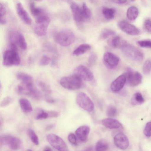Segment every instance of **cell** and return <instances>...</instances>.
<instances>
[{"mask_svg": "<svg viewBox=\"0 0 151 151\" xmlns=\"http://www.w3.org/2000/svg\"><path fill=\"white\" fill-rule=\"evenodd\" d=\"M3 59V64L4 66H17L19 65L20 58L15 43H11L9 48L4 51Z\"/></svg>", "mask_w": 151, "mask_h": 151, "instance_id": "cell-1", "label": "cell"}, {"mask_svg": "<svg viewBox=\"0 0 151 151\" xmlns=\"http://www.w3.org/2000/svg\"><path fill=\"white\" fill-rule=\"evenodd\" d=\"M123 53L129 58L136 61L140 62L143 58L142 53L137 48L124 41L120 47Z\"/></svg>", "mask_w": 151, "mask_h": 151, "instance_id": "cell-2", "label": "cell"}, {"mask_svg": "<svg viewBox=\"0 0 151 151\" xmlns=\"http://www.w3.org/2000/svg\"><path fill=\"white\" fill-rule=\"evenodd\" d=\"M17 91L20 94L28 95L36 100L40 99L42 96L40 92L34 87L33 82H22L17 87Z\"/></svg>", "mask_w": 151, "mask_h": 151, "instance_id": "cell-3", "label": "cell"}, {"mask_svg": "<svg viewBox=\"0 0 151 151\" xmlns=\"http://www.w3.org/2000/svg\"><path fill=\"white\" fill-rule=\"evenodd\" d=\"M50 19L45 13L36 18L34 31L39 36H43L46 34Z\"/></svg>", "mask_w": 151, "mask_h": 151, "instance_id": "cell-4", "label": "cell"}, {"mask_svg": "<svg viewBox=\"0 0 151 151\" xmlns=\"http://www.w3.org/2000/svg\"><path fill=\"white\" fill-rule=\"evenodd\" d=\"M75 36L73 33L68 29H64L58 32L55 36L56 41L64 47L68 46L74 41Z\"/></svg>", "mask_w": 151, "mask_h": 151, "instance_id": "cell-5", "label": "cell"}, {"mask_svg": "<svg viewBox=\"0 0 151 151\" xmlns=\"http://www.w3.org/2000/svg\"><path fill=\"white\" fill-rule=\"evenodd\" d=\"M60 84L66 89L75 90L81 87L82 83L81 79L74 75L62 78L60 81Z\"/></svg>", "mask_w": 151, "mask_h": 151, "instance_id": "cell-6", "label": "cell"}, {"mask_svg": "<svg viewBox=\"0 0 151 151\" xmlns=\"http://www.w3.org/2000/svg\"><path fill=\"white\" fill-rule=\"evenodd\" d=\"M47 140L53 148L58 151H67V145L64 141L59 136L54 134H48Z\"/></svg>", "mask_w": 151, "mask_h": 151, "instance_id": "cell-7", "label": "cell"}, {"mask_svg": "<svg viewBox=\"0 0 151 151\" xmlns=\"http://www.w3.org/2000/svg\"><path fill=\"white\" fill-rule=\"evenodd\" d=\"M76 101L81 108L88 112H91L93 109V104L90 98L85 93L81 92L77 95Z\"/></svg>", "mask_w": 151, "mask_h": 151, "instance_id": "cell-8", "label": "cell"}, {"mask_svg": "<svg viewBox=\"0 0 151 151\" xmlns=\"http://www.w3.org/2000/svg\"><path fill=\"white\" fill-rule=\"evenodd\" d=\"M128 84L131 86H136L140 84L142 81L141 74L137 71H134L129 68L127 69L124 73Z\"/></svg>", "mask_w": 151, "mask_h": 151, "instance_id": "cell-9", "label": "cell"}, {"mask_svg": "<svg viewBox=\"0 0 151 151\" xmlns=\"http://www.w3.org/2000/svg\"><path fill=\"white\" fill-rule=\"evenodd\" d=\"M74 75L81 80L86 81H91L93 77V75L90 70L83 65H80L76 67L74 71Z\"/></svg>", "mask_w": 151, "mask_h": 151, "instance_id": "cell-10", "label": "cell"}, {"mask_svg": "<svg viewBox=\"0 0 151 151\" xmlns=\"http://www.w3.org/2000/svg\"><path fill=\"white\" fill-rule=\"evenodd\" d=\"M118 27L126 34L136 36L139 35L140 30L133 24L125 21H121L117 24Z\"/></svg>", "mask_w": 151, "mask_h": 151, "instance_id": "cell-11", "label": "cell"}, {"mask_svg": "<svg viewBox=\"0 0 151 151\" xmlns=\"http://www.w3.org/2000/svg\"><path fill=\"white\" fill-rule=\"evenodd\" d=\"M0 142L8 145L13 150L18 149L21 144L20 140L18 138L10 135H5L0 137Z\"/></svg>", "mask_w": 151, "mask_h": 151, "instance_id": "cell-12", "label": "cell"}, {"mask_svg": "<svg viewBox=\"0 0 151 151\" xmlns=\"http://www.w3.org/2000/svg\"><path fill=\"white\" fill-rule=\"evenodd\" d=\"M103 60L107 68L109 69H113L118 65L119 62V59L117 56L113 53L107 52L104 54Z\"/></svg>", "mask_w": 151, "mask_h": 151, "instance_id": "cell-13", "label": "cell"}, {"mask_svg": "<svg viewBox=\"0 0 151 151\" xmlns=\"http://www.w3.org/2000/svg\"><path fill=\"white\" fill-rule=\"evenodd\" d=\"M115 145L118 148L122 149H126L129 145V141L127 137L122 133L116 134L114 137Z\"/></svg>", "mask_w": 151, "mask_h": 151, "instance_id": "cell-14", "label": "cell"}, {"mask_svg": "<svg viewBox=\"0 0 151 151\" xmlns=\"http://www.w3.org/2000/svg\"><path fill=\"white\" fill-rule=\"evenodd\" d=\"M69 3L74 19L77 23H81L84 21L82 14L81 8L74 1H70Z\"/></svg>", "mask_w": 151, "mask_h": 151, "instance_id": "cell-15", "label": "cell"}, {"mask_svg": "<svg viewBox=\"0 0 151 151\" xmlns=\"http://www.w3.org/2000/svg\"><path fill=\"white\" fill-rule=\"evenodd\" d=\"M16 9L18 16L22 21L27 24H31L32 22L31 19L21 3L19 2L17 4Z\"/></svg>", "mask_w": 151, "mask_h": 151, "instance_id": "cell-16", "label": "cell"}, {"mask_svg": "<svg viewBox=\"0 0 151 151\" xmlns=\"http://www.w3.org/2000/svg\"><path fill=\"white\" fill-rule=\"evenodd\" d=\"M126 81V76L123 74L118 77L111 83V89L114 92L120 91L124 87Z\"/></svg>", "mask_w": 151, "mask_h": 151, "instance_id": "cell-17", "label": "cell"}, {"mask_svg": "<svg viewBox=\"0 0 151 151\" xmlns=\"http://www.w3.org/2000/svg\"><path fill=\"white\" fill-rule=\"evenodd\" d=\"M90 131L89 127L83 125L79 127L76 130L75 133L78 139L81 141L84 142L87 139Z\"/></svg>", "mask_w": 151, "mask_h": 151, "instance_id": "cell-18", "label": "cell"}, {"mask_svg": "<svg viewBox=\"0 0 151 151\" xmlns=\"http://www.w3.org/2000/svg\"><path fill=\"white\" fill-rule=\"evenodd\" d=\"M101 123L104 126L110 129H117L122 127L121 124L119 121L111 118L103 119Z\"/></svg>", "mask_w": 151, "mask_h": 151, "instance_id": "cell-19", "label": "cell"}, {"mask_svg": "<svg viewBox=\"0 0 151 151\" xmlns=\"http://www.w3.org/2000/svg\"><path fill=\"white\" fill-rule=\"evenodd\" d=\"M14 38H13L18 44L20 48L23 50H26L27 48V44L23 35L21 33H15L14 34Z\"/></svg>", "mask_w": 151, "mask_h": 151, "instance_id": "cell-20", "label": "cell"}, {"mask_svg": "<svg viewBox=\"0 0 151 151\" xmlns=\"http://www.w3.org/2000/svg\"><path fill=\"white\" fill-rule=\"evenodd\" d=\"M20 107L23 111L25 113H29L33 110L32 106L29 101L25 98L21 99L19 100Z\"/></svg>", "mask_w": 151, "mask_h": 151, "instance_id": "cell-21", "label": "cell"}, {"mask_svg": "<svg viewBox=\"0 0 151 151\" xmlns=\"http://www.w3.org/2000/svg\"><path fill=\"white\" fill-rule=\"evenodd\" d=\"M120 37L114 36L110 38L108 41L107 43L110 47L113 48L120 47L123 42Z\"/></svg>", "mask_w": 151, "mask_h": 151, "instance_id": "cell-22", "label": "cell"}, {"mask_svg": "<svg viewBox=\"0 0 151 151\" xmlns=\"http://www.w3.org/2000/svg\"><path fill=\"white\" fill-rule=\"evenodd\" d=\"M127 17L128 19L131 21L135 20L139 14V10L134 6H131L128 8L127 12Z\"/></svg>", "mask_w": 151, "mask_h": 151, "instance_id": "cell-23", "label": "cell"}, {"mask_svg": "<svg viewBox=\"0 0 151 151\" xmlns=\"http://www.w3.org/2000/svg\"><path fill=\"white\" fill-rule=\"evenodd\" d=\"M91 48V46L87 44H83L80 45L73 52V54L76 56L82 55Z\"/></svg>", "mask_w": 151, "mask_h": 151, "instance_id": "cell-24", "label": "cell"}, {"mask_svg": "<svg viewBox=\"0 0 151 151\" xmlns=\"http://www.w3.org/2000/svg\"><path fill=\"white\" fill-rule=\"evenodd\" d=\"M29 6L32 14L36 18L45 13L42 9L36 7L34 2L30 3Z\"/></svg>", "mask_w": 151, "mask_h": 151, "instance_id": "cell-25", "label": "cell"}, {"mask_svg": "<svg viewBox=\"0 0 151 151\" xmlns=\"http://www.w3.org/2000/svg\"><path fill=\"white\" fill-rule=\"evenodd\" d=\"M95 149V151H109V146L106 141L100 140L96 143Z\"/></svg>", "mask_w": 151, "mask_h": 151, "instance_id": "cell-26", "label": "cell"}, {"mask_svg": "<svg viewBox=\"0 0 151 151\" xmlns=\"http://www.w3.org/2000/svg\"><path fill=\"white\" fill-rule=\"evenodd\" d=\"M115 9L112 8L104 7L102 10V13L104 17L106 19L110 20L114 17Z\"/></svg>", "mask_w": 151, "mask_h": 151, "instance_id": "cell-27", "label": "cell"}, {"mask_svg": "<svg viewBox=\"0 0 151 151\" xmlns=\"http://www.w3.org/2000/svg\"><path fill=\"white\" fill-rule=\"evenodd\" d=\"M81 8L82 14L84 21L89 19L91 16V13L86 3H83Z\"/></svg>", "mask_w": 151, "mask_h": 151, "instance_id": "cell-28", "label": "cell"}, {"mask_svg": "<svg viewBox=\"0 0 151 151\" xmlns=\"http://www.w3.org/2000/svg\"><path fill=\"white\" fill-rule=\"evenodd\" d=\"M17 78L22 82H33V78L30 75L23 72L18 73L16 75Z\"/></svg>", "mask_w": 151, "mask_h": 151, "instance_id": "cell-29", "label": "cell"}, {"mask_svg": "<svg viewBox=\"0 0 151 151\" xmlns=\"http://www.w3.org/2000/svg\"><path fill=\"white\" fill-rule=\"evenodd\" d=\"M132 103L133 105H140L145 102V99L142 94L137 92L134 94L132 99Z\"/></svg>", "mask_w": 151, "mask_h": 151, "instance_id": "cell-30", "label": "cell"}, {"mask_svg": "<svg viewBox=\"0 0 151 151\" xmlns=\"http://www.w3.org/2000/svg\"><path fill=\"white\" fill-rule=\"evenodd\" d=\"M115 32L113 30L108 29H105L102 31L99 38L101 40H105L115 35Z\"/></svg>", "mask_w": 151, "mask_h": 151, "instance_id": "cell-31", "label": "cell"}, {"mask_svg": "<svg viewBox=\"0 0 151 151\" xmlns=\"http://www.w3.org/2000/svg\"><path fill=\"white\" fill-rule=\"evenodd\" d=\"M28 133L32 142L35 145H38L39 144V139L34 131L32 129H29L28 131Z\"/></svg>", "mask_w": 151, "mask_h": 151, "instance_id": "cell-32", "label": "cell"}, {"mask_svg": "<svg viewBox=\"0 0 151 151\" xmlns=\"http://www.w3.org/2000/svg\"><path fill=\"white\" fill-rule=\"evenodd\" d=\"M117 110L116 108L114 106L110 105L107 108L106 114L110 117L115 116L117 114Z\"/></svg>", "mask_w": 151, "mask_h": 151, "instance_id": "cell-33", "label": "cell"}, {"mask_svg": "<svg viewBox=\"0 0 151 151\" xmlns=\"http://www.w3.org/2000/svg\"><path fill=\"white\" fill-rule=\"evenodd\" d=\"M151 69V63L150 59H148L145 62L143 67V71L145 74H148L150 72Z\"/></svg>", "mask_w": 151, "mask_h": 151, "instance_id": "cell-34", "label": "cell"}, {"mask_svg": "<svg viewBox=\"0 0 151 151\" xmlns=\"http://www.w3.org/2000/svg\"><path fill=\"white\" fill-rule=\"evenodd\" d=\"M137 44L142 47L150 48L151 47V41L149 40H139L137 42Z\"/></svg>", "mask_w": 151, "mask_h": 151, "instance_id": "cell-35", "label": "cell"}, {"mask_svg": "<svg viewBox=\"0 0 151 151\" xmlns=\"http://www.w3.org/2000/svg\"><path fill=\"white\" fill-rule=\"evenodd\" d=\"M38 84L42 90L45 93V94H49L51 93V89L46 83L40 81Z\"/></svg>", "mask_w": 151, "mask_h": 151, "instance_id": "cell-36", "label": "cell"}, {"mask_svg": "<svg viewBox=\"0 0 151 151\" xmlns=\"http://www.w3.org/2000/svg\"><path fill=\"white\" fill-rule=\"evenodd\" d=\"M48 118V115L46 111L40 109L36 116V119L40 120L46 119Z\"/></svg>", "mask_w": 151, "mask_h": 151, "instance_id": "cell-37", "label": "cell"}, {"mask_svg": "<svg viewBox=\"0 0 151 151\" xmlns=\"http://www.w3.org/2000/svg\"><path fill=\"white\" fill-rule=\"evenodd\" d=\"M50 61V58L47 55H44L40 59L39 63L41 65L45 66L48 64Z\"/></svg>", "mask_w": 151, "mask_h": 151, "instance_id": "cell-38", "label": "cell"}, {"mask_svg": "<svg viewBox=\"0 0 151 151\" xmlns=\"http://www.w3.org/2000/svg\"><path fill=\"white\" fill-rule=\"evenodd\" d=\"M151 122H148L146 124L144 130V133L147 137H150L151 135Z\"/></svg>", "mask_w": 151, "mask_h": 151, "instance_id": "cell-39", "label": "cell"}, {"mask_svg": "<svg viewBox=\"0 0 151 151\" xmlns=\"http://www.w3.org/2000/svg\"><path fill=\"white\" fill-rule=\"evenodd\" d=\"M12 101V98L10 96H7L1 101L0 103V106L1 107L6 106L11 103Z\"/></svg>", "mask_w": 151, "mask_h": 151, "instance_id": "cell-40", "label": "cell"}, {"mask_svg": "<svg viewBox=\"0 0 151 151\" xmlns=\"http://www.w3.org/2000/svg\"><path fill=\"white\" fill-rule=\"evenodd\" d=\"M97 55L94 53H91L89 56L88 60V63L89 66L94 65L96 63L97 59Z\"/></svg>", "mask_w": 151, "mask_h": 151, "instance_id": "cell-41", "label": "cell"}, {"mask_svg": "<svg viewBox=\"0 0 151 151\" xmlns=\"http://www.w3.org/2000/svg\"><path fill=\"white\" fill-rule=\"evenodd\" d=\"M68 139L69 142L74 145H77L78 142L76 136L73 133H70L68 136Z\"/></svg>", "mask_w": 151, "mask_h": 151, "instance_id": "cell-42", "label": "cell"}, {"mask_svg": "<svg viewBox=\"0 0 151 151\" xmlns=\"http://www.w3.org/2000/svg\"><path fill=\"white\" fill-rule=\"evenodd\" d=\"M144 27L145 30L148 32L150 33L151 31V20L150 19H146L144 24Z\"/></svg>", "mask_w": 151, "mask_h": 151, "instance_id": "cell-43", "label": "cell"}, {"mask_svg": "<svg viewBox=\"0 0 151 151\" xmlns=\"http://www.w3.org/2000/svg\"><path fill=\"white\" fill-rule=\"evenodd\" d=\"M49 117H56L59 115V113L57 111H46Z\"/></svg>", "mask_w": 151, "mask_h": 151, "instance_id": "cell-44", "label": "cell"}, {"mask_svg": "<svg viewBox=\"0 0 151 151\" xmlns=\"http://www.w3.org/2000/svg\"><path fill=\"white\" fill-rule=\"evenodd\" d=\"M6 12V9L4 6L0 2V18L3 17Z\"/></svg>", "mask_w": 151, "mask_h": 151, "instance_id": "cell-45", "label": "cell"}, {"mask_svg": "<svg viewBox=\"0 0 151 151\" xmlns=\"http://www.w3.org/2000/svg\"><path fill=\"white\" fill-rule=\"evenodd\" d=\"M45 100L48 103H53L55 102L54 99L49 96V94H45Z\"/></svg>", "mask_w": 151, "mask_h": 151, "instance_id": "cell-46", "label": "cell"}, {"mask_svg": "<svg viewBox=\"0 0 151 151\" xmlns=\"http://www.w3.org/2000/svg\"><path fill=\"white\" fill-rule=\"evenodd\" d=\"M112 1L114 3L118 4H122L126 3V0H113Z\"/></svg>", "mask_w": 151, "mask_h": 151, "instance_id": "cell-47", "label": "cell"}, {"mask_svg": "<svg viewBox=\"0 0 151 151\" xmlns=\"http://www.w3.org/2000/svg\"><path fill=\"white\" fill-rule=\"evenodd\" d=\"M93 147L92 146L88 147L82 151H93Z\"/></svg>", "mask_w": 151, "mask_h": 151, "instance_id": "cell-48", "label": "cell"}, {"mask_svg": "<svg viewBox=\"0 0 151 151\" xmlns=\"http://www.w3.org/2000/svg\"><path fill=\"white\" fill-rule=\"evenodd\" d=\"M54 127V125L53 124H50L47 126L46 128V130H49L52 128Z\"/></svg>", "mask_w": 151, "mask_h": 151, "instance_id": "cell-49", "label": "cell"}, {"mask_svg": "<svg viewBox=\"0 0 151 151\" xmlns=\"http://www.w3.org/2000/svg\"><path fill=\"white\" fill-rule=\"evenodd\" d=\"M43 151H53L52 149L49 147H46L44 149Z\"/></svg>", "mask_w": 151, "mask_h": 151, "instance_id": "cell-50", "label": "cell"}, {"mask_svg": "<svg viewBox=\"0 0 151 151\" xmlns=\"http://www.w3.org/2000/svg\"><path fill=\"white\" fill-rule=\"evenodd\" d=\"M27 151H32L30 149H28Z\"/></svg>", "mask_w": 151, "mask_h": 151, "instance_id": "cell-51", "label": "cell"}, {"mask_svg": "<svg viewBox=\"0 0 151 151\" xmlns=\"http://www.w3.org/2000/svg\"><path fill=\"white\" fill-rule=\"evenodd\" d=\"M1 84L0 82V88H1Z\"/></svg>", "mask_w": 151, "mask_h": 151, "instance_id": "cell-52", "label": "cell"}]
</instances>
